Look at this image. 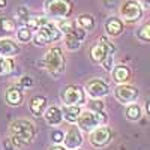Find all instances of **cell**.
Returning a JSON list of instances; mask_svg holds the SVG:
<instances>
[{
	"label": "cell",
	"mask_w": 150,
	"mask_h": 150,
	"mask_svg": "<svg viewBox=\"0 0 150 150\" xmlns=\"http://www.w3.org/2000/svg\"><path fill=\"white\" fill-rule=\"evenodd\" d=\"M112 74V80H114L116 83L119 84H125L129 78H131V71L128 66H125V65H119V66H114L111 71Z\"/></svg>",
	"instance_id": "d6986e66"
},
{
	"label": "cell",
	"mask_w": 150,
	"mask_h": 150,
	"mask_svg": "<svg viewBox=\"0 0 150 150\" xmlns=\"http://www.w3.org/2000/svg\"><path fill=\"white\" fill-rule=\"evenodd\" d=\"M114 96L120 104H131L138 98V89L129 84H120L114 90Z\"/></svg>",
	"instance_id": "8fae6325"
},
{
	"label": "cell",
	"mask_w": 150,
	"mask_h": 150,
	"mask_svg": "<svg viewBox=\"0 0 150 150\" xmlns=\"http://www.w3.org/2000/svg\"><path fill=\"white\" fill-rule=\"evenodd\" d=\"M125 114H126L128 120L137 122V120L141 119V108H140V105H137V104H129L126 111H125Z\"/></svg>",
	"instance_id": "cb8c5ba5"
},
{
	"label": "cell",
	"mask_w": 150,
	"mask_h": 150,
	"mask_svg": "<svg viewBox=\"0 0 150 150\" xmlns=\"http://www.w3.org/2000/svg\"><path fill=\"white\" fill-rule=\"evenodd\" d=\"M15 65L12 62V57H3L0 56V75H9L14 71Z\"/></svg>",
	"instance_id": "d4e9b609"
},
{
	"label": "cell",
	"mask_w": 150,
	"mask_h": 150,
	"mask_svg": "<svg viewBox=\"0 0 150 150\" xmlns=\"http://www.w3.org/2000/svg\"><path fill=\"white\" fill-rule=\"evenodd\" d=\"M47 98L44 96H33L30 99V102H29V108L32 111V114L35 117H41L44 116V112H45V108H47Z\"/></svg>",
	"instance_id": "2e32d148"
},
{
	"label": "cell",
	"mask_w": 150,
	"mask_h": 150,
	"mask_svg": "<svg viewBox=\"0 0 150 150\" xmlns=\"http://www.w3.org/2000/svg\"><path fill=\"white\" fill-rule=\"evenodd\" d=\"M62 101L65 105H81L84 104V92L78 86H66L62 90Z\"/></svg>",
	"instance_id": "ba28073f"
},
{
	"label": "cell",
	"mask_w": 150,
	"mask_h": 150,
	"mask_svg": "<svg viewBox=\"0 0 150 150\" xmlns=\"http://www.w3.org/2000/svg\"><path fill=\"white\" fill-rule=\"evenodd\" d=\"M102 68L105 71H112V68H114V65H112V54H110L104 62H102Z\"/></svg>",
	"instance_id": "4dcf8cb0"
},
{
	"label": "cell",
	"mask_w": 150,
	"mask_h": 150,
	"mask_svg": "<svg viewBox=\"0 0 150 150\" xmlns=\"http://www.w3.org/2000/svg\"><path fill=\"white\" fill-rule=\"evenodd\" d=\"M89 107L93 111H104V102L99 101V99H92V102L89 104Z\"/></svg>",
	"instance_id": "f546056e"
},
{
	"label": "cell",
	"mask_w": 150,
	"mask_h": 150,
	"mask_svg": "<svg viewBox=\"0 0 150 150\" xmlns=\"http://www.w3.org/2000/svg\"><path fill=\"white\" fill-rule=\"evenodd\" d=\"M107 122V114L104 111H81V114L78 117V128L86 132H92L101 125H105Z\"/></svg>",
	"instance_id": "3957f363"
},
{
	"label": "cell",
	"mask_w": 150,
	"mask_h": 150,
	"mask_svg": "<svg viewBox=\"0 0 150 150\" xmlns=\"http://www.w3.org/2000/svg\"><path fill=\"white\" fill-rule=\"evenodd\" d=\"M17 38H18L20 42H30V39L33 38L32 29L27 27V26H24V27L18 29V30H17Z\"/></svg>",
	"instance_id": "484cf974"
},
{
	"label": "cell",
	"mask_w": 150,
	"mask_h": 150,
	"mask_svg": "<svg viewBox=\"0 0 150 150\" xmlns=\"http://www.w3.org/2000/svg\"><path fill=\"white\" fill-rule=\"evenodd\" d=\"M116 2H117V0H104V3H105L107 8H114L116 6Z\"/></svg>",
	"instance_id": "e575fe53"
},
{
	"label": "cell",
	"mask_w": 150,
	"mask_h": 150,
	"mask_svg": "<svg viewBox=\"0 0 150 150\" xmlns=\"http://www.w3.org/2000/svg\"><path fill=\"white\" fill-rule=\"evenodd\" d=\"M77 150H78V149H77Z\"/></svg>",
	"instance_id": "f35d334b"
},
{
	"label": "cell",
	"mask_w": 150,
	"mask_h": 150,
	"mask_svg": "<svg viewBox=\"0 0 150 150\" xmlns=\"http://www.w3.org/2000/svg\"><path fill=\"white\" fill-rule=\"evenodd\" d=\"M44 62H45L47 71L51 74L53 77H57V75H60L65 71V56H63V51H62L59 47L50 48L45 54Z\"/></svg>",
	"instance_id": "277c9868"
},
{
	"label": "cell",
	"mask_w": 150,
	"mask_h": 150,
	"mask_svg": "<svg viewBox=\"0 0 150 150\" xmlns=\"http://www.w3.org/2000/svg\"><path fill=\"white\" fill-rule=\"evenodd\" d=\"M44 116H45L47 123L51 125V126H57L63 120V112H62V108H59V107H50L45 111Z\"/></svg>",
	"instance_id": "ac0fdd59"
},
{
	"label": "cell",
	"mask_w": 150,
	"mask_h": 150,
	"mask_svg": "<svg viewBox=\"0 0 150 150\" xmlns=\"http://www.w3.org/2000/svg\"><path fill=\"white\" fill-rule=\"evenodd\" d=\"M86 90H87V93H89V96L92 99H101V98H104L110 93V87L104 80L93 78L90 81H87Z\"/></svg>",
	"instance_id": "30bf717a"
},
{
	"label": "cell",
	"mask_w": 150,
	"mask_h": 150,
	"mask_svg": "<svg viewBox=\"0 0 150 150\" xmlns=\"http://www.w3.org/2000/svg\"><path fill=\"white\" fill-rule=\"evenodd\" d=\"M17 32V23L9 17H0V38H9Z\"/></svg>",
	"instance_id": "e0dca14e"
},
{
	"label": "cell",
	"mask_w": 150,
	"mask_h": 150,
	"mask_svg": "<svg viewBox=\"0 0 150 150\" xmlns=\"http://www.w3.org/2000/svg\"><path fill=\"white\" fill-rule=\"evenodd\" d=\"M146 114L150 117V99H149V101L146 102Z\"/></svg>",
	"instance_id": "d590c367"
},
{
	"label": "cell",
	"mask_w": 150,
	"mask_h": 150,
	"mask_svg": "<svg viewBox=\"0 0 150 150\" xmlns=\"http://www.w3.org/2000/svg\"><path fill=\"white\" fill-rule=\"evenodd\" d=\"M48 15L54 18H68L72 12V3L69 0H48L45 3Z\"/></svg>",
	"instance_id": "5b68a950"
},
{
	"label": "cell",
	"mask_w": 150,
	"mask_h": 150,
	"mask_svg": "<svg viewBox=\"0 0 150 150\" xmlns=\"http://www.w3.org/2000/svg\"><path fill=\"white\" fill-rule=\"evenodd\" d=\"M20 53V45L9 38L0 39V56L3 57H15Z\"/></svg>",
	"instance_id": "5bb4252c"
},
{
	"label": "cell",
	"mask_w": 150,
	"mask_h": 150,
	"mask_svg": "<svg viewBox=\"0 0 150 150\" xmlns=\"http://www.w3.org/2000/svg\"><path fill=\"white\" fill-rule=\"evenodd\" d=\"M137 36H138V39H141L144 42H150V21H147L144 26H141L138 29Z\"/></svg>",
	"instance_id": "4316f807"
},
{
	"label": "cell",
	"mask_w": 150,
	"mask_h": 150,
	"mask_svg": "<svg viewBox=\"0 0 150 150\" xmlns=\"http://www.w3.org/2000/svg\"><path fill=\"white\" fill-rule=\"evenodd\" d=\"M138 3L141 5V8L150 9V0H138Z\"/></svg>",
	"instance_id": "d6a6232c"
},
{
	"label": "cell",
	"mask_w": 150,
	"mask_h": 150,
	"mask_svg": "<svg viewBox=\"0 0 150 150\" xmlns=\"http://www.w3.org/2000/svg\"><path fill=\"white\" fill-rule=\"evenodd\" d=\"M120 17L126 23H137L143 17V8H141L140 3L128 0V2H125L120 8Z\"/></svg>",
	"instance_id": "52a82bcc"
},
{
	"label": "cell",
	"mask_w": 150,
	"mask_h": 150,
	"mask_svg": "<svg viewBox=\"0 0 150 150\" xmlns=\"http://www.w3.org/2000/svg\"><path fill=\"white\" fill-rule=\"evenodd\" d=\"M60 36H62V30L59 29L57 24L44 18L42 23L39 24V27H38L35 36H33V41L36 45H47V44L59 41Z\"/></svg>",
	"instance_id": "7a4b0ae2"
},
{
	"label": "cell",
	"mask_w": 150,
	"mask_h": 150,
	"mask_svg": "<svg viewBox=\"0 0 150 150\" xmlns=\"http://www.w3.org/2000/svg\"><path fill=\"white\" fill-rule=\"evenodd\" d=\"M23 99H24V93L21 90V87L18 86H12L6 90L5 93V101L8 105H12V107H17V105H21L23 104Z\"/></svg>",
	"instance_id": "9a60e30c"
},
{
	"label": "cell",
	"mask_w": 150,
	"mask_h": 150,
	"mask_svg": "<svg viewBox=\"0 0 150 150\" xmlns=\"http://www.w3.org/2000/svg\"><path fill=\"white\" fill-rule=\"evenodd\" d=\"M105 30L110 36H119L123 32V23L116 17H111L105 23Z\"/></svg>",
	"instance_id": "ffe728a7"
},
{
	"label": "cell",
	"mask_w": 150,
	"mask_h": 150,
	"mask_svg": "<svg viewBox=\"0 0 150 150\" xmlns=\"http://www.w3.org/2000/svg\"><path fill=\"white\" fill-rule=\"evenodd\" d=\"M17 17L20 18V20H23L24 23H27L29 20H30V12H29V9L26 8V6H20L18 9H17Z\"/></svg>",
	"instance_id": "83f0119b"
},
{
	"label": "cell",
	"mask_w": 150,
	"mask_h": 150,
	"mask_svg": "<svg viewBox=\"0 0 150 150\" xmlns=\"http://www.w3.org/2000/svg\"><path fill=\"white\" fill-rule=\"evenodd\" d=\"M111 138H112V132L108 126H98L90 132V144L98 149L108 146Z\"/></svg>",
	"instance_id": "9c48e42d"
},
{
	"label": "cell",
	"mask_w": 150,
	"mask_h": 150,
	"mask_svg": "<svg viewBox=\"0 0 150 150\" xmlns=\"http://www.w3.org/2000/svg\"><path fill=\"white\" fill-rule=\"evenodd\" d=\"M86 33H87V30H84L78 26L77 29H75V32H72L71 35H66V47L71 50V51L78 50L81 47L83 41L86 39Z\"/></svg>",
	"instance_id": "4fadbf2b"
},
{
	"label": "cell",
	"mask_w": 150,
	"mask_h": 150,
	"mask_svg": "<svg viewBox=\"0 0 150 150\" xmlns=\"http://www.w3.org/2000/svg\"><path fill=\"white\" fill-rule=\"evenodd\" d=\"M59 29L62 30V33H65V35H71L72 32H75V29L78 27V23L77 21H74L71 18H62L59 21Z\"/></svg>",
	"instance_id": "7402d4cb"
},
{
	"label": "cell",
	"mask_w": 150,
	"mask_h": 150,
	"mask_svg": "<svg viewBox=\"0 0 150 150\" xmlns=\"http://www.w3.org/2000/svg\"><path fill=\"white\" fill-rule=\"evenodd\" d=\"M9 134H11V141L14 146H29L33 143L35 140V125L29 120H15L11 125L9 128Z\"/></svg>",
	"instance_id": "6da1fadb"
},
{
	"label": "cell",
	"mask_w": 150,
	"mask_h": 150,
	"mask_svg": "<svg viewBox=\"0 0 150 150\" xmlns=\"http://www.w3.org/2000/svg\"><path fill=\"white\" fill-rule=\"evenodd\" d=\"M23 86H33V80L30 78V77H24V78H21V87Z\"/></svg>",
	"instance_id": "1f68e13d"
},
{
	"label": "cell",
	"mask_w": 150,
	"mask_h": 150,
	"mask_svg": "<svg viewBox=\"0 0 150 150\" xmlns=\"http://www.w3.org/2000/svg\"><path fill=\"white\" fill-rule=\"evenodd\" d=\"M12 143V141H11ZM9 141H5V146H6V150H12V144Z\"/></svg>",
	"instance_id": "8d00e7d4"
},
{
	"label": "cell",
	"mask_w": 150,
	"mask_h": 150,
	"mask_svg": "<svg viewBox=\"0 0 150 150\" xmlns=\"http://www.w3.org/2000/svg\"><path fill=\"white\" fill-rule=\"evenodd\" d=\"M6 6V2H5V0H0V9H3Z\"/></svg>",
	"instance_id": "74e56055"
},
{
	"label": "cell",
	"mask_w": 150,
	"mask_h": 150,
	"mask_svg": "<svg viewBox=\"0 0 150 150\" xmlns=\"http://www.w3.org/2000/svg\"><path fill=\"white\" fill-rule=\"evenodd\" d=\"M63 144L68 150H77L83 144V134L78 126H71L69 131L65 134Z\"/></svg>",
	"instance_id": "7c38bea8"
},
{
	"label": "cell",
	"mask_w": 150,
	"mask_h": 150,
	"mask_svg": "<svg viewBox=\"0 0 150 150\" xmlns=\"http://www.w3.org/2000/svg\"><path fill=\"white\" fill-rule=\"evenodd\" d=\"M114 51H116V47L107 38H99V42L90 50V59L96 63H102L110 54H114Z\"/></svg>",
	"instance_id": "8992f818"
},
{
	"label": "cell",
	"mask_w": 150,
	"mask_h": 150,
	"mask_svg": "<svg viewBox=\"0 0 150 150\" xmlns=\"http://www.w3.org/2000/svg\"><path fill=\"white\" fill-rule=\"evenodd\" d=\"M77 23L78 26L84 30H93L95 29V17L93 15H89V14H83L77 18Z\"/></svg>",
	"instance_id": "603a6c76"
},
{
	"label": "cell",
	"mask_w": 150,
	"mask_h": 150,
	"mask_svg": "<svg viewBox=\"0 0 150 150\" xmlns=\"http://www.w3.org/2000/svg\"><path fill=\"white\" fill-rule=\"evenodd\" d=\"M48 150H68V149H66L65 146H60V144H53Z\"/></svg>",
	"instance_id": "836d02e7"
},
{
	"label": "cell",
	"mask_w": 150,
	"mask_h": 150,
	"mask_svg": "<svg viewBox=\"0 0 150 150\" xmlns=\"http://www.w3.org/2000/svg\"><path fill=\"white\" fill-rule=\"evenodd\" d=\"M63 140H65V134L62 132V131H53V134H51V141L54 143V144H60V143H63Z\"/></svg>",
	"instance_id": "f1b7e54d"
},
{
	"label": "cell",
	"mask_w": 150,
	"mask_h": 150,
	"mask_svg": "<svg viewBox=\"0 0 150 150\" xmlns=\"http://www.w3.org/2000/svg\"><path fill=\"white\" fill-rule=\"evenodd\" d=\"M62 112H63V119L66 122L75 123V122H78V117L81 114V108H80V105H65Z\"/></svg>",
	"instance_id": "44dd1931"
}]
</instances>
